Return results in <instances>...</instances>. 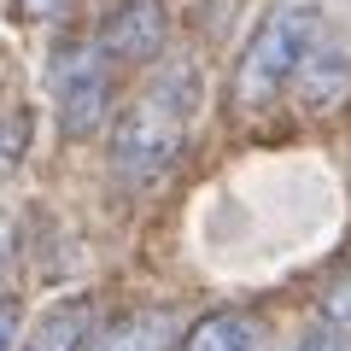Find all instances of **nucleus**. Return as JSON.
<instances>
[{"label":"nucleus","instance_id":"obj_1","mask_svg":"<svg viewBox=\"0 0 351 351\" xmlns=\"http://www.w3.org/2000/svg\"><path fill=\"white\" fill-rule=\"evenodd\" d=\"M199 112V71L193 64H164L135 100L123 106L112 129V170L129 188H147L152 176L170 170V158L188 141V123Z\"/></svg>","mask_w":351,"mask_h":351},{"label":"nucleus","instance_id":"obj_2","mask_svg":"<svg viewBox=\"0 0 351 351\" xmlns=\"http://www.w3.org/2000/svg\"><path fill=\"white\" fill-rule=\"evenodd\" d=\"M322 36V6L316 0H276L269 12L252 24L246 47H240L234 64V100L246 112H263L269 100H281L299 76L311 41Z\"/></svg>","mask_w":351,"mask_h":351},{"label":"nucleus","instance_id":"obj_3","mask_svg":"<svg viewBox=\"0 0 351 351\" xmlns=\"http://www.w3.org/2000/svg\"><path fill=\"white\" fill-rule=\"evenodd\" d=\"M112 71L94 41H76L53 59V106H59V129L71 141H88L106 123V106H112Z\"/></svg>","mask_w":351,"mask_h":351},{"label":"nucleus","instance_id":"obj_4","mask_svg":"<svg viewBox=\"0 0 351 351\" xmlns=\"http://www.w3.org/2000/svg\"><path fill=\"white\" fill-rule=\"evenodd\" d=\"M170 41V12L164 0H112V12L100 18L94 47L112 64H152Z\"/></svg>","mask_w":351,"mask_h":351},{"label":"nucleus","instance_id":"obj_5","mask_svg":"<svg viewBox=\"0 0 351 351\" xmlns=\"http://www.w3.org/2000/svg\"><path fill=\"white\" fill-rule=\"evenodd\" d=\"M94 339V299L71 293V299H53L36 316V328H24V351H88Z\"/></svg>","mask_w":351,"mask_h":351},{"label":"nucleus","instance_id":"obj_6","mask_svg":"<svg viewBox=\"0 0 351 351\" xmlns=\"http://www.w3.org/2000/svg\"><path fill=\"white\" fill-rule=\"evenodd\" d=\"M346 82H351V47H346V41H334V36H328V24H322V36L311 41L299 76H293V88H299L311 106H328V100L346 94Z\"/></svg>","mask_w":351,"mask_h":351},{"label":"nucleus","instance_id":"obj_7","mask_svg":"<svg viewBox=\"0 0 351 351\" xmlns=\"http://www.w3.org/2000/svg\"><path fill=\"white\" fill-rule=\"evenodd\" d=\"M176 346V311H135L112 328H94L88 351H170Z\"/></svg>","mask_w":351,"mask_h":351},{"label":"nucleus","instance_id":"obj_8","mask_svg":"<svg viewBox=\"0 0 351 351\" xmlns=\"http://www.w3.org/2000/svg\"><path fill=\"white\" fill-rule=\"evenodd\" d=\"M176 351H258V322L246 311H211L182 328Z\"/></svg>","mask_w":351,"mask_h":351},{"label":"nucleus","instance_id":"obj_9","mask_svg":"<svg viewBox=\"0 0 351 351\" xmlns=\"http://www.w3.org/2000/svg\"><path fill=\"white\" fill-rule=\"evenodd\" d=\"M29 147V112L24 106H0V176L12 170Z\"/></svg>","mask_w":351,"mask_h":351},{"label":"nucleus","instance_id":"obj_10","mask_svg":"<svg viewBox=\"0 0 351 351\" xmlns=\"http://www.w3.org/2000/svg\"><path fill=\"white\" fill-rule=\"evenodd\" d=\"M322 316H328L334 328H351V269L334 281V287H328V299H322Z\"/></svg>","mask_w":351,"mask_h":351},{"label":"nucleus","instance_id":"obj_11","mask_svg":"<svg viewBox=\"0 0 351 351\" xmlns=\"http://www.w3.org/2000/svg\"><path fill=\"white\" fill-rule=\"evenodd\" d=\"M12 339H18V304L0 299V351H12Z\"/></svg>","mask_w":351,"mask_h":351},{"label":"nucleus","instance_id":"obj_12","mask_svg":"<svg viewBox=\"0 0 351 351\" xmlns=\"http://www.w3.org/2000/svg\"><path fill=\"white\" fill-rule=\"evenodd\" d=\"M6 263H12V228L0 217V299H6Z\"/></svg>","mask_w":351,"mask_h":351},{"label":"nucleus","instance_id":"obj_13","mask_svg":"<svg viewBox=\"0 0 351 351\" xmlns=\"http://www.w3.org/2000/svg\"><path fill=\"white\" fill-rule=\"evenodd\" d=\"M71 0H24V12H36V18H59Z\"/></svg>","mask_w":351,"mask_h":351},{"label":"nucleus","instance_id":"obj_14","mask_svg":"<svg viewBox=\"0 0 351 351\" xmlns=\"http://www.w3.org/2000/svg\"><path fill=\"white\" fill-rule=\"evenodd\" d=\"M299 351H346V346H339V339H334V334H328V328H322V334H311V339H304Z\"/></svg>","mask_w":351,"mask_h":351}]
</instances>
